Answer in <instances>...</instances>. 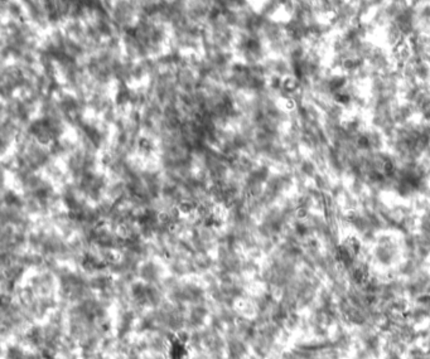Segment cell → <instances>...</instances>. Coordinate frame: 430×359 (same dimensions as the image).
Returning a JSON list of instances; mask_svg holds the SVG:
<instances>
[{
  "instance_id": "cell-1",
  "label": "cell",
  "mask_w": 430,
  "mask_h": 359,
  "mask_svg": "<svg viewBox=\"0 0 430 359\" xmlns=\"http://www.w3.org/2000/svg\"><path fill=\"white\" fill-rule=\"evenodd\" d=\"M232 159L217 147H202L195 155V169L211 185H221L229 181Z\"/></svg>"
},
{
  "instance_id": "cell-2",
  "label": "cell",
  "mask_w": 430,
  "mask_h": 359,
  "mask_svg": "<svg viewBox=\"0 0 430 359\" xmlns=\"http://www.w3.org/2000/svg\"><path fill=\"white\" fill-rule=\"evenodd\" d=\"M71 182H76L90 173L102 169L100 154L88 150L77 144L71 153L61 162Z\"/></svg>"
},
{
  "instance_id": "cell-3",
  "label": "cell",
  "mask_w": 430,
  "mask_h": 359,
  "mask_svg": "<svg viewBox=\"0 0 430 359\" xmlns=\"http://www.w3.org/2000/svg\"><path fill=\"white\" fill-rule=\"evenodd\" d=\"M167 299L165 290L160 285L143 283L136 280L130 286V305L142 315L149 309L160 306Z\"/></svg>"
},
{
  "instance_id": "cell-4",
  "label": "cell",
  "mask_w": 430,
  "mask_h": 359,
  "mask_svg": "<svg viewBox=\"0 0 430 359\" xmlns=\"http://www.w3.org/2000/svg\"><path fill=\"white\" fill-rule=\"evenodd\" d=\"M186 237L193 253H213L217 250L221 229L198 221L193 231Z\"/></svg>"
},
{
  "instance_id": "cell-5",
  "label": "cell",
  "mask_w": 430,
  "mask_h": 359,
  "mask_svg": "<svg viewBox=\"0 0 430 359\" xmlns=\"http://www.w3.org/2000/svg\"><path fill=\"white\" fill-rule=\"evenodd\" d=\"M75 183L78 192L83 195V198L90 202L91 205L99 203L104 198H107V173L100 171L90 173L89 176L78 179Z\"/></svg>"
},
{
  "instance_id": "cell-6",
  "label": "cell",
  "mask_w": 430,
  "mask_h": 359,
  "mask_svg": "<svg viewBox=\"0 0 430 359\" xmlns=\"http://www.w3.org/2000/svg\"><path fill=\"white\" fill-rule=\"evenodd\" d=\"M168 275L165 261L160 259H148L143 261L142 265L139 266L138 270V280L143 283L154 284L160 285Z\"/></svg>"
},
{
  "instance_id": "cell-7",
  "label": "cell",
  "mask_w": 430,
  "mask_h": 359,
  "mask_svg": "<svg viewBox=\"0 0 430 359\" xmlns=\"http://www.w3.org/2000/svg\"><path fill=\"white\" fill-rule=\"evenodd\" d=\"M211 317L210 301L203 304L189 306L186 317V331H193L206 327Z\"/></svg>"
},
{
  "instance_id": "cell-8",
  "label": "cell",
  "mask_w": 430,
  "mask_h": 359,
  "mask_svg": "<svg viewBox=\"0 0 430 359\" xmlns=\"http://www.w3.org/2000/svg\"><path fill=\"white\" fill-rule=\"evenodd\" d=\"M226 357L227 359H248L251 355V348L248 341L231 331H226Z\"/></svg>"
}]
</instances>
